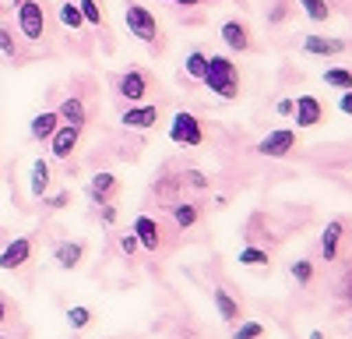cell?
<instances>
[{
    "label": "cell",
    "mask_w": 352,
    "mask_h": 339,
    "mask_svg": "<svg viewBox=\"0 0 352 339\" xmlns=\"http://www.w3.org/2000/svg\"><path fill=\"white\" fill-rule=\"evenodd\" d=\"M78 138H81V127L60 121V127H56L53 138H50V152H53V159H71V152L78 149Z\"/></svg>",
    "instance_id": "cell-7"
},
{
    "label": "cell",
    "mask_w": 352,
    "mask_h": 339,
    "mask_svg": "<svg viewBox=\"0 0 352 339\" xmlns=\"http://www.w3.org/2000/svg\"><path fill=\"white\" fill-rule=\"evenodd\" d=\"M338 110L345 113V117H352V89H345V92L338 96Z\"/></svg>",
    "instance_id": "cell-35"
},
{
    "label": "cell",
    "mask_w": 352,
    "mask_h": 339,
    "mask_svg": "<svg viewBox=\"0 0 352 339\" xmlns=\"http://www.w3.org/2000/svg\"><path fill=\"white\" fill-rule=\"evenodd\" d=\"M56 127H60V113H56V110H43V113L32 117V124H28V134H32L36 141H50Z\"/></svg>",
    "instance_id": "cell-14"
},
{
    "label": "cell",
    "mask_w": 352,
    "mask_h": 339,
    "mask_svg": "<svg viewBox=\"0 0 352 339\" xmlns=\"http://www.w3.org/2000/svg\"><path fill=\"white\" fill-rule=\"evenodd\" d=\"M240 265H250V269L268 265V251H261V247H254V244L240 247Z\"/></svg>",
    "instance_id": "cell-27"
},
{
    "label": "cell",
    "mask_w": 352,
    "mask_h": 339,
    "mask_svg": "<svg viewBox=\"0 0 352 339\" xmlns=\"http://www.w3.org/2000/svg\"><path fill=\"white\" fill-rule=\"evenodd\" d=\"M18 32L28 43H39L46 36V11L39 0H18Z\"/></svg>",
    "instance_id": "cell-3"
},
{
    "label": "cell",
    "mask_w": 352,
    "mask_h": 339,
    "mask_svg": "<svg viewBox=\"0 0 352 339\" xmlns=\"http://www.w3.org/2000/svg\"><path fill=\"white\" fill-rule=\"evenodd\" d=\"M264 336V325L254 322V318H243L236 329H232V339H261Z\"/></svg>",
    "instance_id": "cell-28"
},
{
    "label": "cell",
    "mask_w": 352,
    "mask_h": 339,
    "mask_svg": "<svg viewBox=\"0 0 352 339\" xmlns=\"http://www.w3.org/2000/svg\"><path fill=\"white\" fill-rule=\"evenodd\" d=\"M169 212H173V223L180 226V230H190V226L201 219L197 205H190V202H173V205H169Z\"/></svg>",
    "instance_id": "cell-21"
},
{
    "label": "cell",
    "mask_w": 352,
    "mask_h": 339,
    "mask_svg": "<svg viewBox=\"0 0 352 339\" xmlns=\"http://www.w3.org/2000/svg\"><path fill=\"white\" fill-rule=\"evenodd\" d=\"M324 85L345 92V89H352V71H349V68H328V71H324Z\"/></svg>",
    "instance_id": "cell-24"
},
{
    "label": "cell",
    "mask_w": 352,
    "mask_h": 339,
    "mask_svg": "<svg viewBox=\"0 0 352 339\" xmlns=\"http://www.w3.org/2000/svg\"><path fill=\"white\" fill-rule=\"evenodd\" d=\"M28 258H32V237H14L4 251H0V269L14 272V269H21Z\"/></svg>",
    "instance_id": "cell-9"
},
{
    "label": "cell",
    "mask_w": 352,
    "mask_h": 339,
    "mask_svg": "<svg viewBox=\"0 0 352 339\" xmlns=\"http://www.w3.org/2000/svg\"><path fill=\"white\" fill-rule=\"evenodd\" d=\"M292 106H296L292 99H278L275 103V113H278V117H292Z\"/></svg>",
    "instance_id": "cell-38"
},
{
    "label": "cell",
    "mask_w": 352,
    "mask_h": 339,
    "mask_svg": "<svg viewBox=\"0 0 352 339\" xmlns=\"http://www.w3.org/2000/svg\"><path fill=\"white\" fill-rule=\"evenodd\" d=\"M166 4H180V8H201L204 0H166Z\"/></svg>",
    "instance_id": "cell-40"
},
{
    "label": "cell",
    "mask_w": 352,
    "mask_h": 339,
    "mask_svg": "<svg viewBox=\"0 0 352 339\" xmlns=\"http://www.w3.org/2000/svg\"><path fill=\"white\" fill-rule=\"evenodd\" d=\"M219 36H222V43H226L232 53H247V50H250V28H247L240 18H229V21H222Z\"/></svg>",
    "instance_id": "cell-10"
},
{
    "label": "cell",
    "mask_w": 352,
    "mask_h": 339,
    "mask_svg": "<svg viewBox=\"0 0 352 339\" xmlns=\"http://www.w3.org/2000/svg\"><path fill=\"white\" fill-rule=\"evenodd\" d=\"M116 184H120L116 174H106L102 170V174H96L92 181H88V198H92L96 205H102V202H109V198L116 194Z\"/></svg>",
    "instance_id": "cell-15"
},
{
    "label": "cell",
    "mask_w": 352,
    "mask_h": 339,
    "mask_svg": "<svg viewBox=\"0 0 352 339\" xmlns=\"http://www.w3.org/2000/svg\"><path fill=\"white\" fill-rule=\"evenodd\" d=\"M212 300H215V307H219L222 322H229V325H236V322H240V304L229 297V290L215 287V290H212Z\"/></svg>",
    "instance_id": "cell-19"
},
{
    "label": "cell",
    "mask_w": 352,
    "mask_h": 339,
    "mask_svg": "<svg viewBox=\"0 0 352 339\" xmlns=\"http://www.w3.org/2000/svg\"><path fill=\"white\" fill-rule=\"evenodd\" d=\"M8 315H11V304H8V297H4V294H0V325L8 322Z\"/></svg>",
    "instance_id": "cell-39"
},
{
    "label": "cell",
    "mask_w": 352,
    "mask_h": 339,
    "mask_svg": "<svg viewBox=\"0 0 352 339\" xmlns=\"http://www.w3.org/2000/svg\"><path fill=\"white\" fill-rule=\"evenodd\" d=\"M292 117H296V127H317L320 121H324V103H320L317 96L303 92L296 99V106H292Z\"/></svg>",
    "instance_id": "cell-8"
},
{
    "label": "cell",
    "mask_w": 352,
    "mask_h": 339,
    "mask_svg": "<svg viewBox=\"0 0 352 339\" xmlns=\"http://www.w3.org/2000/svg\"><path fill=\"white\" fill-rule=\"evenodd\" d=\"M50 181H53L50 163H46V159H36V163H32V170H28V194H32V198H46Z\"/></svg>",
    "instance_id": "cell-16"
},
{
    "label": "cell",
    "mask_w": 352,
    "mask_h": 339,
    "mask_svg": "<svg viewBox=\"0 0 352 339\" xmlns=\"http://www.w3.org/2000/svg\"><path fill=\"white\" fill-rule=\"evenodd\" d=\"M292 149H296V131H289V127L268 131V134L257 141V152H261L264 159H282V156H289Z\"/></svg>",
    "instance_id": "cell-5"
},
{
    "label": "cell",
    "mask_w": 352,
    "mask_h": 339,
    "mask_svg": "<svg viewBox=\"0 0 352 339\" xmlns=\"http://www.w3.org/2000/svg\"><path fill=\"white\" fill-rule=\"evenodd\" d=\"M78 8H81V14H85V25H102L99 0H78Z\"/></svg>",
    "instance_id": "cell-30"
},
{
    "label": "cell",
    "mask_w": 352,
    "mask_h": 339,
    "mask_svg": "<svg viewBox=\"0 0 352 339\" xmlns=\"http://www.w3.org/2000/svg\"><path fill=\"white\" fill-rule=\"evenodd\" d=\"M303 53H310V56H338V53H345V43L342 39H328V36H307L303 39Z\"/></svg>",
    "instance_id": "cell-18"
},
{
    "label": "cell",
    "mask_w": 352,
    "mask_h": 339,
    "mask_svg": "<svg viewBox=\"0 0 352 339\" xmlns=\"http://www.w3.org/2000/svg\"><path fill=\"white\" fill-rule=\"evenodd\" d=\"M310 339H324V332H320V329H314V332H310Z\"/></svg>",
    "instance_id": "cell-42"
},
{
    "label": "cell",
    "mask_w": 352,
    "mask_h": 339,
    "mask_svg": "<svg viewBox=\"0 0 352 339\" xmlns=\"http://www.w3.org/2000/svg\"><path fill=\"white\" fill-rule=\"evenodd\" d=\"M0 11H4V0H0Z\"/></svg>",
    "instance_id": "cell-43"
},
{
    "label": "cell",
    "mask_w": 352,
    "mask_h": 339,
    "mask_svg": "<svg viewBox=\"0 0 352 339\" xmlns=\"http://www.w3.org/2000/svg\"><path fill=\"white\" fill-rule=\"evenodd\" d=\"M0 53H4L8 56V61H18V43H14V36L8 32V28H0Z\"/></svg>",
    "instance_id": "cell-32"
},
{
    "label": "cell",
    "mask_w": 352,
    "mask_h": 339,
    "mask_svg": "<svg viewBox=\"0 0 352 339\" xmlns=\"http://www.w3.org/2000/svg\"><path fill=\"white\" fill-rule=\"evenodd\" d=\"M67 202H71V191H60V194H53V198H50V209H64Z\"/></svg>",
    "instance_id": "cell-37"
},
{
    "label": "cell",
    "mask_w": 352,
    "mask_h": 339,
    "mask_svg": "<svg viewBox=\"0 0 352 339\" xmlns=\"http://www.w3.org/2000/svg\"><path fill=\"white\" fill-rule=\"evenodd\" d=\"M169 141H176V145H204V131H201V121L194 117V113L180 110V113H173V121H169Z\"/></svg>",
    "instance_id": "cell-4"
},
{
    "label": "cell",
    "mask_w": 352,
    "mask_h": 339,
    "mask_svg": "<svg viewBox=\"0 0 352 339\" xmlns=\"http://www.w3.org/2000/svg\"><path fill=\"white\" fill-rule=\"evenodd\" d=\"M67 325H71L74 332L88 329V325H92V311H88L85 304H74V307H67Z\"/></svg>",
    "instance_id": "cell-26"
},
{
    "label": "cell",
    "mask_w": 352,
    "mask_h": 339,
    "mask_svg": "<svg viewBox=\"0 0 352 339\" xmlns=\"http://www.w3.org/2000/svg\"><path fill=\"white\" fill-rule=\"evenodd\" d=\"M56 113H60V121L78 124V127H85V121H88V110H85V103L78 96H67L60 106H56Z\"/></svg>",
    "instance_id": "cell-20"
},
{
    "label": "cell",
    "mask_w": 352,
    "mask_h": 339,
    "mask_svg": "<svg viewBox=\"0 0 352 339\" xmlns=\"http://www.w3.org/2000/svg\"><path fill=\"white\" fill-rule=\"evenodd\" d=\"M0 339H4V336H0Z\"/></svg>",
    "instance_id": "cell-44"
},
{
    "label": "cell",
    "mask_w": 352,
    "mask_h": 339,
    "mask_svg": "<svg viewBox=\"0 0 352 339\" xmlns=\"http://www.w3.org/2000/svg\"><path fill=\"white\" fill-rule=\"evenodd\" d=\"M124 25H127V32L134 36V39H141V43H155L159 39V21H155V14L144 8V4H131L124 8Z\"/></svg>",
    "instance_id": "cell-2"
},
{
    "label": "cell",
    "mask_w": 352,
    "mask_h": 339,
    "mask_svg": "<svg viewBox=\"0 0 352 339\" xmlns=\"http://www.w3.org/2000/svg\"><path fill=\"white\" fill-rule=\"evenodd\" d=\"M204 68H208V53H204V50H190V53H187V61H184L187 78L201 81V78H204Z\"/></svg>",
    "instance_id": "cell-23"
},
{
    "label": "cell",
    "mask_w": 352,
    "mask_h": 339,
    "mask_svg": "<svg viewBox=\"0 0 352 339\" xmlns=\"http://www.w3.org/2000/svg\"><path fill=\"white\" fill-rule=\"evenodd\" d=\"M342 234H345L342 219H331V223L324 226V234H320V254H324V262H335V258H338V244H342Z\"/></svg>",
    "instance_id": "cell-17"
},
{
    "label": "cell",
    "mask_w": 352,
    "mask_h": 339,
    "mask_svg": "<svg viewBox=\"0 0 352 339\" xmlns=\"http://www.w3.org/2000/svg\"><path fill=\"white\" fill-rule=\"evenodd\" d=\"M99 212H102V223H106V226H113V223H116V205L102 202V205H99Z\"/></svg>",
    "instance_id": "cell-36"
},
{
    "label": "cell",
    "mask_w": 352,
    "mask_h": 339,
    "mask_svg": "<svg viewBox=\"0 0 352 339\" xmlns=\"http://www.w3.org/2000/svg\"><path fill=\"white\" fill-rule=\"evenodd\" d=\"M56 18H60L64 28H81V25H85V14H81V8H78V0H64L60 11H56Z\"/></svg>",
    "instance_id": "cell-22"
},
{
    "label": "cell",
    "mask_w": 352,
    "mask_h": 339,
    "mask_svg": "<svg viewBox=\"0 0 352 339\" xmlns=\"http://www.w3.org/2000/svg\"><path fill=\"white\" fill-rule=\"evenodd\" d=\"M148 89H152V81H148V74H144L141 68L124 71L120 81H116V92H120L127 103H141L144 96H148Z\"/></svg>",
    "instance_id": "cell-6"
},
{
    "label": "cell",
    "mask_w": 352,
    "mask_h": 339,
    "mask_svg": "<svg viewBox=\"0 0 352 339\" xmlns=\"http://www.w3.org/2000/svg\"><path fill=\"white\" fill-rule=\"evenodd\" d=\"M296 4L307 11V18H310V21H328V18H331L328 0H296Z\"/></svg>",
    "instance_id": "cell-25"
},
{
    "label": "cell",
    "mask_w": 352,
    "mask_h": 339,
    "mask_svg": "<svg viewBox=\"0 0 352 339\" xmlns=\"http://www.w3.org/2000/svg\"><path fill=\"white\" fill-rule=\"evenodd\" d=\"M335 297H338L342 304L352 307V269H345V272L338 276V282H335Z\"/></svg>",
    "instance_id": "cell-29"
},
{
    "label": "cell",
    "mask_w": 352,
    "mask_h": 339,
    "mask_svg": "<svg viewBox=\"0 0 352 339\" xmlns=\"http://www.w3.org/2000/svg\"><path fill=\"white\" fill-rule=\"evenodd\" d=\"M138 247H141V244H138L134 230H131V234H120V251H124V254H134Z\"/></svg>",
    "instance_id": "cell-33"
},
{
    "label": "cell",
    "mask_w": 352,
    "mask_h": 339,
    "mask_svg": "<svg viewBox=\"0 0 352 339\" xmlns=\"http://www.w3.org/2000/svg\"><path fill=\"white\" fill-rule=\"evenodd\" d=\"M282 18H285V8H282V4H278V8H275V11H272V21H282Z\"/></svg>",
    "instance_id": "cell-41"
},
{
    "label": "cell",
    "mask_w": 352,
    "mask_h": 339,
    "mask_svg": "<svg viewBox=\"0 0 352 339\" xmlns=\"http://www.w3.org/2000/svg\"><path fill=\"white\" fill-rule=\"evenodd\" d=\"M190 187H208V177L201 174V170H187V177H184Z\"/></svg>",
    "instance_id": "cell-34"
},
{
    "label": "cell",
    "mask_w": 352,
    "mask_h": 339,
    "mask_svg": "<svg viewBox=\"0 0 352 339\" xmlns=\"http://www.w3.org/2000/svg\"><path fill=\"white\" fill-rule=\"evenodd\" d=\"M204 85L208 92H215L219 99H236L240 96V68L229 61L226 53H212L208 56V68H204Z\"/></svg>",
    "instance_id": "cell-1"
},
{
    "label": "cell",
    "mask_w": 352,
    "mask_h": 339,
    "mask_svg": "<svg viewBox=\"0 0 352 339\" xmlns=\"http://www.w3.org/2000/svg\"><path fill=\"white\" fill-rule=\"evenodd\" d=\"M155 121H159V106H127L120 117V124L131 131H148L155 127Z\"/></svg>",
    "instance_id": "cell-12"
},
{
    "label": "cell",
    "mask_w": 352,
    "mask_h": 339,
    "mask_svg": "<svg viewBox=\"0 0 352 339\" xmlns=\"http://www.w3.org/2000/svg\"><path fill=\"white\" fill-rule=\"evenodd\" d=\"M289 272H292V279H296L300 287H307V282L314 279V262H310V258H300V262H292Z\"/></svg>",
    "instance_id": "cell-31"
},
{
    "label": "cell",
    "mask_w": 352,
    "mask_h": 339,
    "mask_svg": "<svg viewBox=\"0 0 352 339\" xmlns=\"http://www.w3.org/2000/svg\"><path fill=\"white\" fill-rule=\"evenodd\" d=\"M131 230H134V237H138V244H141L144 251H159V244H162V226H159L152 216H138Z\"/></svg>",
    "instance_id": "cell-11"
},
{
    "label": "cell",
    "mask_w": 352,
    "mask_h": 339,
    "mask_svg": "<svg viewBox=\"0 0 352 339\" xmlns=\"http://www.w3.org/2000/svg\"><path fill=\"white\" fill-rule=\"evenodd\" d=\"M81 258H85V244L81 240H60L53 247V262L60 269H78Z\"/></svg>",
    "instance_id": "cell-13"
}]
</instances>
